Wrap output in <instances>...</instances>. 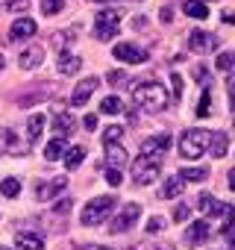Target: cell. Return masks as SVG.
<instances>
[{
  "label": "cell",
  "mask_w": 235,
  "mask_h": 250,
  "mask_svg": "<svg viewBox=\"0 0 235 250\" xmlns=\"http://www.w3.org/2000/svg\"><path fill=\"white\" fill-rule=\"evenodd\" d=\"M121 15H124V12H118V9H103V12H97V15H94V36H97L100 42H109V39L118 33V27H121Z\"/></svg>",
  "instance_id": "277c9868"
},
{
  "label": "cell",
  "mask_w": 235,
  "mask_h": 250,
  "mask_svg": "<svg viewBox=\"0 0 235 250\" xmlns=\"http://www.w3.org/2000/svg\"><path fill=\"white\" fill-rule=\"evenodd\" d=\"M226 147H229V136L226 133H212L209 136V153L215 156V159H220V156H226Z\"/></svg>",
  "instance_id": "2e32d148"
},
{
  "label": "cell",
  "mask_w": 235,
  "mask_h": 250,
  "mask_svg": "<svg viewBox=\"0 0 235 250\" xmlns=\"http://www.w3.org/2000/svg\"><path fill=\"white\" fill-rule=\"evenodd\" d=\"M133 100L144 112H162V109H168V91L159 83H138L133 88Z\"/></svg>",
  "instance_id": "6da1fadb"
},
{
  "label": "cell",
  "mask_w": 235,
  "mask_h": 250,
  "mask_svg": "<svg viewBox=\"0 0 235 250\" xmlns=\"http://www.w3.org/2000/svg\"><path fill=\"white\" fill-rule=\"evenodd\" d=\"M79 68H82V59H79V56H74V53H62V56H59V74L71 77V74H77Z\"/></svg>",
  "instance_id": "7402d4cb"
},
{
  "label": "cell",
  "mask_w": 235,
  "mask_h": 250,
  "mask_svg": "<svg viewBox=\"0 0 235 250\" xmlns=\"http://www.w3.org/2000/svg\"><path fill=\"white\" fill-rule=\"evenodd\" d=\"M62 6H65V0H41L44 15H56V12H62Z\"/></svg>",
  "instance_id": "d6a6232c"
},
{
  "label": "cell",
  "mask_w": 235,
  "mask_h": 250,
  "mask_svg": "<svg viewBox=\"0 0 235 250\" xmlns=\"http://www.w3.org/2000/svg\"><path fill=\"white\" fill-rule=\"evenodd\" d=\"M82 124H85V130H97V115H85Z\"/></svg>",
  "instance_id": "60d3db41"
},
{
  "label": "cell",
  "mask_w": 235,
  "mask_h": 250,
  "mask_svg": "<svg viewBox=\"0 0 235 250\" xmlns=\"http://www.w3.org/2000/svg\"><path fill=\"white\" fill-rule=\"evenodd\" d=\"M0 139H3V150L6 153H21L24 150V142H18V136L12 130H3V136H0Z\"/></svg>",
  "instance_id": "484cf974"
},
{
  "label": "cell",
  "mask_w": 235,
  "mask_h": 250,
  "mask_svg": "<svg viewBox=\"0 0 235 250\" xmlns=\"http://www.w3.org/2000/svg\"><path fill=\"white\" fill-rule=\"evenodd\" d=\"M77 42V30H59V33H53V39H50V44L59 50V53H68V47Z\"/></svg>",
  "instance_id": "ac0fdd59"
},
{
  "label": "cell",
  "mask_w": 235,
  "mask_h": 250,
  "mask_svg": "<svg viewBox=\"0 0 235 250\" xmlns=\"http://www.w3.org/2000/svg\"><path fill=\"white\" fill-rule=\"evenodd\" d=\"M74 115H68V112H56V118H53V130H56V139H65L71 130H74Z\"/></svg>",
  "instance_id": "e0dca14e"
},
{
  "label": "cell",
  "mask_w": 235,
  "mask_h": 250,
  "mask_svg": "<svg viewBox=\"0 0 235 250\" xmlns=\"http://www.w3.org/2000/svg\"><path fill=\"white\" fill-rule=\"evenodd\" d=\"M0 191H3L6 197H18V191H21V183H18L15 177H6L3 183H0Z\"/></svg>",
  "instance_id": "1f68e13d"
},
{
  "label": "cell",
  "mask_w": 235,
  "mask_h": 250,
  "mask_svg": "<svg viewBox=\"0 0 235 250\" xmlns=\"http://www.w3.org/2000/svg\"><path fill=\"white\" fill-rule=\"evenodd\" d=\"M209 115H212V88L206 85L203 97H200V106H197V118H209Z\"/></svg>",
  "instance_id": "4dcf8cb0"
},
{
  "label": "cell",
  "mask_w": 235,
  "mask_h": 250,
  "mask_svg": "<svg viewBox=\"0 0 235 250\" xmlns=\"http://www.w3.org/2000/svg\"><path fill=\"white\" fill-rule=\"evenodd\" d=\"M229 250H235V241H229Z\"/></svg>",
  "instance_id": "f907efd6"
},
{
  "label": "cell",
  "mask_w": 235,
  "mask_h": 250,
  "mask_svg": "<svg viewBox=\"0 0 235 250\" xmlns=\"http://www.w3.org/2000/svg\"><path fill=\"white\" fill-rule=\"evenodd\" d=\"M162 227H165V221H162V218H159V215H156V218H150V221H147V232H159V229H162Z\"/></svg>",
  "instance_id": "f35d334b"
},
{
  "label": "cell",
  "mask_w": 235,
  "mask_h": 250,
  "mask_svg": "<svg viewBox=\"0 0 235 250\" xmlns=\"http://www.w3.org/2000/svg\"><path fill=\"white\" fill-rule=\"evenodd\" d=\"M229 188H232V191H235V168H232V171H229Z\"/></svg>",
  "instance_id": "7dc6e473"
},
{
  "label": "cell",
  "mask_w": 235,
  "mask_h": 250,
  "mask_svg": "<svg viewBox=\"0 0 235 250\" xmlns=\"http://www.w3.org/2000/svg\"><path fill=\"white\" fill-rule=\"evenodd\" d=\"M0 250H3V247H0Z\"/></svg>",
  "instance_id": "db71d44e"
},
{
  "label": "cell",
  "mask_w": 235,
  "mask_h": 250,
  "mask_svg": "<svg viewBox=\"0 0 235 250\" xmlns=\"http://www.w3.org/2000/svg\"><path fill=\"white\" fill-rule=\"evenodd\" d=\"M197 209L203 212V215H223V209H226V203H220V200H215L212 194H200V203H197Z\"/></svg>",
  "instance_id": "ffe728a7"
},
{
  "label": "cell",
  "mask_w": 235,
  "mask_h": 250,
  "mask_svg": "<svg viewBox=\"0 0 235 250\" xmlns=\"http://www.w3.org/2000/svg\"><path fill=\"white\" fill-rule=\"evenodd\" d=\"M133 180L138 183V186H150L153 180H159V162H153V159H136L133 162Z\"/></svg>",
  "instance_id": "ba28073f"
},
{
  "label": "cell",
  "mask_w": 235,
  "mask_h": 250,
  "mask_svg": "<svg viewBox=\"0 0 235 250\" xmlns=\"http://www.w3.org/2000/svg\"><path fill=\"white\" fill-rule=\"evenodd\" d=\"M97 85H100V80H97V77H85V80L74 88V94H71V106H85Z\"/></svg>",
  "instance_id": "30bf717a"
},
{
  "label": "cell",
  "mask_w": 235,
  "mask_h": 250,
  "mask_svg": "<svg viewBox=\"0 0 235 250\" xmlns=\"http://www.w3.org/2000/svg\"><path fill=\"white\" fill-rule=\"evenodd\" d=\"M3 65H6V59H3V53H0V71H3Z\"/></svg>",
  "instance_id": "c3c4849f"
},
{
  "label": "cell",
  "mask_w": 235,
  "mask_h": 250,
  "mask_svg": "<svg viewBox=\"0 0 235 250\" xmlns=\"http://www.w3.org/2000/svg\"><path fill=\"white\" fill-rule=\"evenodd\" d=\"M209 136H212V133H206V130H200V127L185 130L182 139H179V153H182V159H200V156L206 153V147H209Z\"/></svg>",
  "instance_id": "7a4b0ae2"
},
{
  "label": "cell",
  "mask_w": 235,
  "mask_h": 250,
  "mask_svg": "<svg viewBox=\"0 0 235 250\" xmlns=\"http://www.w3.org/2000/svg\"><path fill=\"white\" fill-rule=\"evenodd\" d=\"M168 147H171V136H168V133H156V136H147V139L141 142V156L159 162V159L168 153Z\"/></svg>",
  "instance_id": "8992f818"
},
{
  "label": "cell",
  "mask_w": 235,
  "mask_h": 250,
  "mask_svg": "<svg viewBox=\"0 0 235 250\" xmlns=\"http://www.w3.org/2000/svg\"><path fill=\"white\" fill-rule=\"evenodd\" d=\"M138 218H141V203H133V200H130V203H124L121 209H118V215L112 218L109 232H115V235H118V232H127Z\"/></svg>",
  "instance_id": "5b68a950"
},
{
  "label": "cell",
  "mask_w": 235,
  "mask_h": 250,
  "mask_svg": "<svg viewBox=\"0 0 235 250\" xmlns=\"http://www.w3.org/2000/svg\"><path fill=\"white\" fill-rule=\"evenodd\" d=\"M209 232H212V227H209L206 221H194V224L185 229V244L197 247V244H203V241L209 238Z\"/></svg>",
  "instance_id": "5bb4252c"
},
{
  "label": "cell",
  "mask_w": 235,
  "mask_h": 250,
  "mask_svg": "<svg viewBox=\"0 0 235 250\" xmlns=\"http://www.w3.org/2000/svg\"><path fill=\"white\" fill-rule=\"evenodd\" d=\"M217 44H220V39L206 33V30H191L188 33V50L191 53H212Z\"/></svg>",
  "instance_id": "52a82bcc"
},
{
  "label": "cell",
  "mask_w": 235,
  "mask_h": 250,
  "mask_svg": "<svg viewBox=\"0 0 235 250\" xmlns=\"http://www.w3.org/2000/svg\"><path fill=\"white\" fill-rule=\"evenodd\" d=\"M194 77H197V80L203 83V80H206V68H197V71H194Z\"/></svg>",
  "instance_id": "f6af8a7d"
},
{
  "label": "cell",
  "mask_w": 235,
  "mask_h": 250,
  "mask_svg": "<svg viewBox=\"0 0 235 250\" xmlns=\"http://www.w3.org/2000/svg\"><path fill=\"white\" fill-rule=\"evenodd\" d=\"M121 136H124V130H121V127H106L103 142H121Z\"/></svg>",
  "instance_id": "d590c367"
},
{
  "label": "cell",
  "mask_w": 235,
  "mask_h": 250,
  "mask_svg": "<svg viewBox=\"0 0 235 250\" xmlns=\"http://www.w3.org/2000/svg\"><path fill=\"white\" fill-rule=\"evenodd\" d=\"M182 12H185L188 18H197V21L209 18V9H206V3H200V0H185V3H182Z\"/></svg>",
  "instance_id": "cb8c5ba5"
},
{
  "label": "cell",
  "mask_w": 235,
  "mask_h": 250,
  "mask_svg": "<svg viewBox=\"0 0 235 250\" xmlns=\"http://www.w3.org/2000/svg\"><path fill=\"white\" fill-rule=\"evenodd\" d=\"M82 159H85V147H82V145H77V147L65 150V168H68V171L79 168V165H82Z\"/></svg>",
  "instance_id": "d4e9b609"
},
{
  "label": "cell",
  "mask_w": 235,
  "mask_h": 250,
  "mask_svg": "<svg viewBox=\"0 0 235 250\" xmlns=\"http://www.w3.org/2000/svg\"><path fill=\"white\" fill-rule=\"evenodd\" d=\"M103 3H106V0H103Z\"/></svg>",
  "instance_id": "f5cc1de1"
},
{
  "label": "cell",
  "mask_w": 235,
  "mask_h": 250,
  "mask_svg": "<svg viewBox=\"0 0 235 250\" xmlns=\"http://www.w3.org/2000/svg\"><path fill=\"white\" fill-rule=\"evenodd\" d=\"M159 18H162V24H171V21H174V12H171L168 6H162V12H159Z\"/></svg>",
  "instance_id": "b9f144b4"
},
{
  "label": "cell",
  "mask_w": 235,
  "mask_h": 250,
  "mask_svg": "<svg viewBox=\"0 0 235 250\" xmlns=\"http://www.w3.org/2000/svg\"><path fill=\"white\" fill-rule=\"evenodd\" d=\"M112 209H115V197L112 194H103V197H94L91 203H85V209H82V224L85 227H97V224H103L109 215H112Z\"/></svg>",
  "instance_id": "3957f363"
},
{
  "label": "cell",
  "mask_w": 235,
  "mask_h": 250,
  "mask_svg": "<svg viewBox=\"0 0 235 250\" xmlns=\"http://www.w3.org/2000/svg\"><path fill=\"white\" fill-rule=\"evenodd\" d=\"M156 250H171V247H156Z\"/></svg>",
  "instance_id": "816d5d0a"
},
{
  "label": "cell",
  "mask_w": 235,
  "mask_h": 250,
  "mask_svg": "<svg viewBox=\"0 0 235 250\" xmlns=\"http://www.w3.org/2000/svg\"><path fill=\"white\" fill-rule=\"evenodd\" d=\"M62 153H65V139H53V142H47V147H44V159H47V162H56Z\"/></svg>",
  "instance_id": "83f0119b"
},
{
  "label": "cell",
  "mask_w": 235,
  "mask_h": 250,
  "mask_svg": "<svg viewBox=\"0 0 235 250\" xmlns=\"http://www.w3.org/2000/svg\"><path fill=\"white\" fill-rule=\"evenodd\" d=\"M100 109H103L106 115H121V112H124V103H121V97H118V94H109V97H103Z\"/></svg>",
  "instance_id": "4316f807"
},
{
  "label": "cell",
  "mask_w": 235,
  "mask_h": 250,
  "mask_svg": "<svg viewBox=\"0 0 235 250\" xmlns=\"http://www.w3.org/2000/svg\"><path fill=\"white\" fill-rule=\"evenodd\" d=\"M106 83L109 85H121V83H127V74L124 71H109L106 74Z\"/></svg>",
  "instance_id": "e575fe53"
},
{
  "label": "cell",
  "mask_w": 235,
  "mask_h": 250,
  "mask_svg": "<svg viewBox=\"0 0 235 250\" xmlns=\"http://www.w3.org/2000/svg\"><path fill=\"white\" fill-rule=\"evenodd\" d=\"M182 188H185V180L176 174V177H168V180H165V186H162V191H159V194H162L165 200H174V197H179V194H182Z\"/></svg>",
  "instance_id": "d6986e66"
},
{
  "label": "cell",
  "mask_w": 235,
  "mask_h": 250,
  "mask_svg": "<svg viewBox=\"0 0 235 250\" xmlns=\"http://www.w3.org/2000/svg\"><path fill=\"white\" fill-rule=\"evenodd\" d=\"M85 250H112V247H85Z\"/></svg>",
  "instance_id": "681fc988"
},
{
  "label": "cell",
  "mask_w": 235,
  "mask_h": 250,
  "mask_svg": "<svg viewBox=\"0 0 235 250\" xmlns=\"http://www.w3.org/2000/svg\"><path fill=\"white\" fill-rule=\"evenodd\" d=\"M65 188H68V180H65V177H53L50 183H41V186H39V200L47 203V200H53L59 191H65Z\"/></svg>",
  "instance_id": "4fadbf2b"
},
{
  "label": "cell",
  "mask_w": 235,
  "mask_h": 250,
  "mask_svg": "<svg viewBox=\"0 0 235 250\" xmlns=\"http://www.w3.org/2000/svg\"><path fill=\"white\" fill-rule=\"evenodd\" d=\"M171 85H174V97L179 100L182 97V77L179 74H171Z\"/></svg>",
  "instance_id": "74e56055"
},
{
  "label": "cell",
  "mask_w": 235,
  "mask_h": 250,
  "mask_svg": "<svg viewBox=\"0 0 235 250\" xmlns=\"http://www.w3.org/2000/svg\"><path fill=\"white\" fill-rule=\"evenodd\" d=\"M68 206H71V200H68V197H62V200L56 203V212H68Z\"/></svg>",
  "instance_id": "ee69618b"
},
{
  "label": "cell",
  "mask_w": 235,
  "mask_h": 250,
  "mask_svg": "<svg viewBox=\"0 0 235 250\" xmlns=\"http://www.w3.org/2000/svg\"><path fill=\"white\" fill-rule=\"evenodd\" d=\"M41 62H44V50H41L39 44H30L27 50H21V59H18L21 71H36Z\"/></svg>",
  "instance_id": "8fae6325"
},
{
  "label": "cell",
  "mask_w": 235,
  "mask_h": 250,
  "mask_svg": "<svg viewBox=\"0 0 235 250\" xmlns=\"http://www.w3.org/2000/svg\"><path fill=\"white\" fill-rule=\"evenodd\" d=\"M0 9L15 12V15H27V9H30V0H0Z\"/></svg>",
  "instance_id": "f1b7e54d"
},
{
  "label": "cell",
  "mask_w": 235,
  "mask_h": 250,
  "mask_svg": "<svg viewBox=\"0 0 235 250\" xmlns=\"http://www.w3.org/2000/svg\"><path fill=\"white\" fill-rule=\"evenodd\" d=\"M174 218H176V221H185V218H188V206H185V203H179V206L174 209Z\"/></svg>",
  "instance_id": "ab89813d"
},
{
  "label": "cell",
  "mask_w": 235,
  "mask_h": 250,
  "mask_svg": "<svg viewBox=\"0 0 235 250\" xmlns=\"http://www.w3.org/2000/svg\"><path fill=\"white\" fill-rule=\"evenodd\" d=\"M215 65H217V71H229L232 68V53H220Z\"/></svg>",
  "instance_id": "8d00e7d4"
},
{
  "label": "cell",
  "mask_w": 235,
  "mask_h": 250,
  "mask_svg": "<svg viewBox=\"0 0 235 250\" xmlns=\"http://www.w3.org/2000/svg\"><path fill=\"white\" fill-rule=\"evenodd\" d=\"M106 183L118 188V186H121V183H124V177H121V171H118V168H106Z\"/></svg>",
  "instance_id": "836d02e7"
},
{
  "label": "cell",
  "mask_w": 235,
  "mask_h": 250,
  "mask_svg": "<svg viewBox=\"0 0 235 250\" xmlns=\"http://www.w3.org/2000/svg\"><path fill=\"white\" fill-rule=\"evenodd\" d=\"M112 56H115L118 62H133V65H141V62H147V50H141V47H136V44H130V42L118 44V47L112 50Z\"/></svg>",
  "instance_id": "9c48e42d"
},
{
  "label": "cell",
  "mask_w": 235,
  "mask_h": 250,
  "mask_svg": "<svg viewBox=\"0 0 235 250\" xmlns=\"http://www.w3.org/2000/svg\"><path fill=\"white\" fill-rule=\"evenodd\" d=\"M41 130H44V115H33V118L27 121V142L36 145V142L41 139Z\"/></svg>",
  "instance_id": "603a6c76"
},
{
  "label": "cell",
  "mask_w": 235,
  "mask_h": 250,
  "mask_svg": "<svg viewBox=\"0 0 235 250\" xmlns=\"http://www.w3.org/2000/svg\"><path fill=\"white\" fill-rule=\"evenodd\" d=\"M106 162H109V168H118V171H121V168L127 165V150L118 145V142H106Z\"/></svg>",
  "instance_id": "9a60e30c"
},
{
  "label": "cell",
  "mask_w": 235,
  "mask_h": 250,
  "mask_svg": "<svg viewBox=\"0 0 235 250\" xmlns=\"http://www.w3.org/2000/svg\"><path fill=\"white\" fill-rule=\"evenodd\" d=\"M223 21H226V24H235V15H232V12H223Z\"/></svg>",
  "instance_id": "bcb514c9"
},
{
  "label": "cell",
  "mask_w": 235,
  "mask_h": 250,
  "mask_svg": "<svg viewBox=\"0 0 235 250\" xmlns=\"http://www.w3.org/2000/svg\"><path fill=\"white\" fill-rule=\"evenodd\" d=\"M179 177H182L185 183H203V180L209 177V171H206V168H182Z\"/></svg>",
  "instance_id": "f546056e"
},
{
  "label": "cell",
  "mask_w": 235,
  "mask_h": 250,
  "mask_svg": "<svg viewBox=\"0 0 235 250\" xmlns=\"http://www.w3.org/2000/svg\"><path fill=\"white\" fill-rule=\"evenodd\" d=\"M229 103H232V112H235V77L229 80Z\"/></svg>",
  "instance_id": "7bdbcfd3"
},
{
  "label": "cell",
  "mask_w": 235,
  "mask_h": 250,
  "mask_svg": "<svg viewBox=\"0 0 235 250\" xmlns=\"http://www.w3.org/2000/svg\"><path fill=\"white\" fill-rule=\"evenodd\" d=\"M15 247L18 250H44V241L33 232H18L15 235Z\"/></svg>",
  "instance_id": "44dd1931"
},
{
  "label": "cell",
  "mask_w": 235,
  "mask_h": 250,
  "mask_svg": "<svg viewBox=\"0 0 235 250\" xmlns=\"http://www.w3.org/2000/svg\"><path fill=\"white\" fill-rule=\"evenodd\" d=\"M30 36H36V21L33 18H18L15 24H12V30H9V42H21V39H30Z\"/></svg>",
  "instance_id": "7c38bea8"
}]
</instances>
